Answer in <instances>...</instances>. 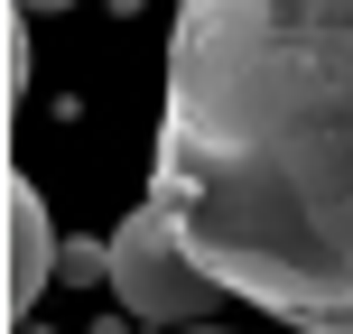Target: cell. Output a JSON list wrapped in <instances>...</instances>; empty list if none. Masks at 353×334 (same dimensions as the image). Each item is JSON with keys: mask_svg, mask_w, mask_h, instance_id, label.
<instances>
[{"mask_svg": "<svg viewBox=\"0 0 353 334\" xmlns=\"http://www.w3.org/2000/svg\"><path fill=\"white\" fill-rule=\"evenodd\" d=\"M149 205L223 298L353 334V0H176Z\"/></svg>", "mask_w": 353, "mask_h": 334, "instance_id": "cell-1", "label": "cell"}, {"mask_svg": "<svg viewBox=\"0 0 353 334\" xmlns=\"http://www.w3.org/2000/svg\"><path fill=\"white\" fill-rule=\"evenodd\" d=\"M121 10H140V0H121Z\"/></svg>", "mask_w": 353, "mask_h": 334, "instance_id": "cell-6", "label": "cell"}, {"mask_svg": "<svg viewBox=\"0 0 353 334\" xmlns=\"http://www.w3.org/2000/svg\"><path fill=\"white\" fill-rule=\"evenodd\" d=\"M19 10H74V0H19Z\"/></svg>", "mask_w": 353, "mask_h": 334, "instance_id": "cell-4", "label": "cell"}, {"mask_svg": "<svg viewBox=\"0 0 353 334\" xmlns=\"http://www.w3.org/2000/svg\"><path fill=\"white\" fill-rule=\"evenodd\" d=\"M112 298H121L130 325H159V334H195L223 306V279L176 242V223L159 205H140L121 232H112Z\"/></svg>", "mask_w": 353, "mask_h": 334, "instance_id": "cell-2", "label": "cell"}, {"mask_svg": "<svg viewBox=\"0 0 353 334\" xmlns=\"http://www.w3.org/2000/svg\"><path fill=\"white\" fill-rule=\"evenodd\" d=\"M195 334H223V325H195Z\"/></svg>", "mask_w": 353, "mask_h": 334, "instance_id": "cell-5", "label": "cell"}, {"mask_svg": "<svg viewBox=\"0 0 353 334\" xmlns=\"http://www.w3.org/2000/svg\"><path fill=\"white\" fill-rule=\"evenodd\" d=\"M65 269V251H56V223H47V195L19 176L10 186V306H19V325L37 316V298H47V279Z\"/></svg>", "mask_w": 353, "mask_h": 334, "instance_id": "cell-3", "label": "cell"}]
</instances>
